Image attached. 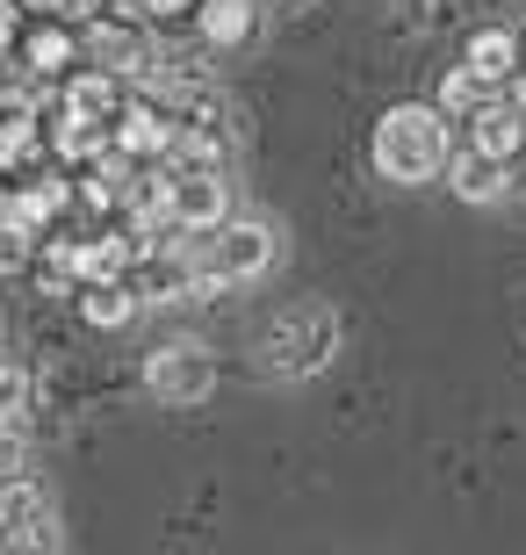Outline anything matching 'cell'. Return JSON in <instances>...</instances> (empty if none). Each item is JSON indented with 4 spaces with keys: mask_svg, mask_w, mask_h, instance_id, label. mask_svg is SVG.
<instances>
[{
    "mask_svg": "<svg viewBox=\"0 0 526 555\" xmlns=\"http://www.w3.org/2000/svg\"><path fill=\"white\" fill-rule=\"evenodd\" d=\"M8 29H15V15H8V0H0V43H8Z\"/></svg>",
    "mask_w": 526,
    "mask_h": 555,
    "instance_id": "ffe728a7",
    "label": "cell"
},
{
    "mask_svg": "<svg viewBox=\"0 0 526 555\" xmlns=\"http://www.w3.org/2000/svg\"><path fill=\"white\" fill-rule=\"evenodd\" d=\"M116 108H123V94H116V73H80V80L65 87V116H87V124H116Z\"/></svg>",
    "mask_w": 526,
    "mask_h": 555,
    "instance_id": "4fadbf2b",
    "label": "cell"
},
{
    "mask_svg": "<svg viewBox=\"0 0 526 555\" xmlns=\"http://www.w3.org/2000/svg\"><path fill=\"white\" fill-rule=\"evenodd\" d=\"M368 159L389 188H425L433 173H447V108L440 102H397L383 108V124L368 138Z\"/></svg>",
    "mask_w": 526,
    "mask_h": 555,
    "instance_id": "6da1fadb",
    "label": "cell"
},
{
    "mask_svg": "<svg viewBox=\"0 0 526 555\" xmlns=\"http://www.w3.org/2000/svg\"><path fill=\"white\" fill-rule=\"evenodd\" d=\"M15 469H22V440L8 433V418H0V483H8Z\"/></svg>",
    "mask_w": 526,
    "mask_h": 555,
    "instance_id": "ac0fdd59",
    "label": "cell"
},
{
    "mask_svg": "<svg viewBox=\"0 0 526 555\" xmlns=\"http://www.w3.org/2000/svg\"><path fill=\"white\" fill-rule=\"evenodd\" d=\"M195 29L209 51H239L253 37V0H195Z\"/></svg>",
    "mask_w": 526,
    "mask_h": 555,
    "instance_id": "8fae6325",
    "label": "cell"
},
{
    "mask_svg": "<svg viewBox=\"0 0 526 555\" xmlns=\"http://www.w3.org/2000/svg\"><path fill=\"white\" fill-rule=\"evenodd\" d=\"M469 124H476V130H469V144H476V152H490V159L512 166L526 152V108L519 102H484Z\"/></svg>",
    "mask_w": 526,
    "mask_h": 555,
    "instance_id": "9c48e42d",
    "label": "cell"
},
{
    "mask_svg": "<svg viewBox=\"0 0 526 555\" xmlns=\"http://www.w3.org/2000/svg\"><path fill=\"white\" fill-rule=\"evenodd\" d=\"M519 37L512 29H498V22H484V29H469V43H462V65L476 73L484 87H512V73H519Z\"/></svg>",
    "mask_w": 526,
    "mask_h": 555,
    "instance_id": "52a82bcc",
    "label": "cell"
},
{
    "mask_svg": "<svg viewBox=\"0 0 526 555\" xmlns=\"http://www.w3.org/2000/svg\"><path fill=\"white\" fill-rule=\"evenodd\" d=\"M231 217V181H223V166H188L181 181H174V224L181 231H217Z\"/></svg>",
    "mask_w": 526,
    "mask_h": 555,
    "instance_id": "5b68a950",
    "label": "cell"
},
{
    "mask_svg": "<svg viewBox=\"0 0 526 555\" xmlns=\"http://www.w3.org/2000/svg\"><path fill=\"white\" fill-rule=\"evenodd\" d=\"M0 541H15V548H51V541H59V519H51L43 491L22 483V476L0 483Z\"/></svg>",
    "mask_w": 526,
    "mask_h": 555,
    "instance_id": "8992f818",
    "label": "cell"
},
{
    "mask_svg": "<svg viewBox=\"0 0 526 555\" xmlns=\"http://www.w3.org/2000/svg\"><path fill=\"white\" fill-rule=\"evenodd\" d=\"M274 260H282V231L267 217H223L217 231H203V260L195 268H209L223 288H239V282H267Z\"/></svg>",
    "mask_w": 526,
    "mask_h": 555,
    "instance_id": "3957f363",
    "label": "cell"
},
{
    "mask_svg": "<svg viewBox=\"0 0 526 555\" xmlns=\"http://www.w3.org/2000/svg\"><path fill=\"white\" fill-rule=\"evenodd\" d=\"M174 8H195V0H144V15H174Z\"/></svg>",
    "mask_w": 526,
    "mask_h": 555,
    "instance_id": "d6986e66",
    "label": "cell"
},
{
    "mask_svg": "<svg viewBox=\"0 0 526 555\" xmlns=\"http://www.w3.org/2000/svg\"><path fill=\"white\" fill-rule=\"evenodd\" d=\"M138 304H144V296H138L130 282H87V296H80V318H87L94 332H123L130 318H138Z\"/></svg>",
    "mask_w": 526,
    "mask_h": 555,
    "instance_id": "7c38bea8",
    "label": "cell"
},
{
    "mask_svg": "<svg viewBox=\"0 0 526 555\" xmlns=\"http://www.w3.org/2000/svg\"><path fill=\"white\" fill-rule=\"evenodd\" d=\"M29 65H37V73H59V65H73V37H65V29H43V37H29Z\"/></svg>",
    "mask_w": 526,
    "mask_h": 555,
    "instance_id": "2e32d148",
    "label": "cell"
},
{
    "mask_svg": "<svg viewBox=\"0 0 526 555\" xmlns=\"http://www.w3.org/2000/svg\"><path fill=\"white\" fill-rule=\"evenodd\" d=\"M87 51H94V65H108V73H144V65H152L144 37H130V29H94Z\"/></svg>",
    "mask_w": 526,
    "mask_h": 555,
    "instance_id": "5bb4252c",
    "label": "cell"
},
{
    "mask_svg": "<svg viewBox=\"0 0 526 555\" xmlns=\"http://www.w3.org/2000/svg\"><path fill=\"white\" fill-rule=\"evenodd\" d=\"M116 152L123 159H159V152H174V124H166L159 108H116Z\"/></svg>",
    "mask_w": 526,
    "mask_h": 555,
    "instance_id": "30bf717a",
    "label": "cell"
},
{
    "mask_svg": "<svg viewBox=\"0 0 526 555\" xmlns=\"http://www.w3.org/2000/svg\"><path fill=\"white\" fill-rule=\"evenodd\" d=\"M339 339H346V325H339V310L332 304H288V310H274L267 318V332H260V353H267V375H318L332 353H339Z\"/></svg>",
    "mask_w": 526,
    "mask_h": 555,
    "instance_id": "7a4b0ae2",
    "label": "cell"
},
{
    "mask_svg": "<svg viewBox=\"0 0 526 555\" xmlns=\"http://www.w3.org/2000/svg\"><path fill=\"white\" fill-rule=\"evenodd\" d=\"M22 412H29V375H22L15 361H0V418L15 426Z\"/></svg>",
    "mask_w": 526,
    "mask_h": 555,
    "instance_id": "e0dca14e",
    "label": "cell"
},
{
    "mask_svg": "<svg viewBox=\"0 0 526 555\" xmlns=\"http://www.w3.org/2000/svg\"><path fill=\"white\" fill-rule=\"evenodd\" d=\"M144 390L159 397V404H174V412H188V404H203V397L217 390V361H209V347H195V339L152 347L144 353Z\"/></svg>",
    "mask_w": 526,
    "mask_h": 555,
    "instance_id": "277c9868",
    "label": "cell"
},
{
    "mask_svg": "<svg viewBox=\"0 0 526 555\" xmlns=\"http://www.w3.org/2000/svg\"><path fill=\"white\" fill-rule=\"evenodd\" d=\"M484 102H490V87L476 80L469 65H447V73H440V108H447V124H469Z\"/></svg>",
    "mask_w": 526,
    "mask_h": 555,
    "instance_id": "9a60e30c",
    "label": "cell"
},
{
    "mask_svg": "<svg viewBox=\"0 0 526 555\" xmlns=\"http://www.w3.org/2000/svg\"><path fill=\"white\" fill-rule=\"evenodd\" d=\"M447 188H454V195H462V203H476V209H490V203H505V159H490V152H476V144H469V152H454V159H447Z\"/></svg>",
    "mask_w": 526,
    "mask_h": 555,
    "instance_id": "ba28073f",
    "label": "cell"
},
{
    "mask_svg": "<svg viewBox=\"0 0 526 555\" xmlns=\"http://www.w3.org/2000/svg\"><path fill=\"white\" fill-rule=\"evenodd\" d=\"M519 195H526V159H519Z\"/></svg>",
    "mask_w": 526,
    "mask_h": 555,
    "instance_id": "44dd1931",
    "label": "cell"
}]
</instances>
